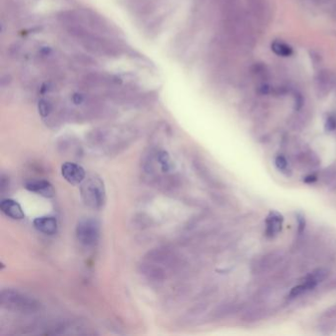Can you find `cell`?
Masks as SVG:
<instances>
[{
    "mask_svg": "<svg viewBox=\"0 0 336 336\" xmlns=\"http://www.w3.org/2000/svg\"><path fill=\"white\" fill-rule=\"evenodd\" d=\"M65 28L86 50L93 54L113 57L121 52V47L110 36L91 32L78 25H69Z\"/></svg>",
    "mask_w": 336,
    "mask_h": 336,
    "instance_id": "obj_1",
    "label": "cell"
},
{
    "mask_svg": "<svg viewBox=\"0 0 336 336\" xmlns=\"http://www.w3.org/2000/svg\"><path fill=\"white\" fill-rule=\"evenodd\" d=\"M81 196L84 203L92 209H101L105 203V189L101 178L91 174L81 183Z\"/></svg>",
    "mask_w": 336,
    "mask_h": 336,
    "instance_id": "obj_2",
    "label": "cell"
},
{
    "mask_svg": "<svg viewBox=\"0 0 336 336\" xmlns=\"http://www.w3.org/2000/svg\"><path fill=\"white\" fill-rule=\"evenodd\" d=\"M76 236L85 246H94L100 238V224L92 218L81 219L76 226Z\"/></svg>",
    "mask_w": 336,
    "mask_h": 336,
    "instance_id": "obj_3",
    "label": "cell"
},
{
    "mask_svg": "<svg viewBox=\"0 0 336 336\" xmlns=\"http://www.w3.org/2000/svg\"><path fill=\"white\" fill-rule=\"evenodd\" d=\"M1 302L7 308L19 311H33L37 307L34 300L11 290L2 292Z\"/></svg>",
    "mask_w": 336,
    "mask_h": 336,
    "instance_id": "obj_4",
    "label": "cell"
},
{
    "mask_svg": "<svg viewBox=\"0 0 336 336\" xmlns=\"http://www.w3.org/2000/svg\"><path fill=\"white\" fill-rule=\"evenodd\" d=\"M285 259L283 250H273L267 252L253 260L251 263V272L255 275H262L274 270Z\"/></svg>",
    "mask_w": 336,
    "mask_h": 336,
    "instance_id": "obj_5",
    "label": "cell"
},
{
    "mask_svg": "<svg viewBox=\"0 0 336 336\" xmlns=\"http://www.w3.org/2000/svg\"><path fill=\"white\" fill-rule=\"evenodd\" d=\"M61 174L63 178L70 184H81L86 178L85 169L78 164L72 162H65L61 166Z\"/></svg>",
    "mask_w": 336,
    "mask_h": 336,
    "instance_id": "obj_6",
    "label": "cell"
},
{
    "mask_svg": "<svg viewBox=\"0 0 336 336\" xmlns=\"http://www.w3.org/2000/svg\"><path fill=\"white\" fill-rule=\"evenodd\" d=\"M335 84H336V76L328 70H321L316 75L315 88L319 96L327 95L329 91L332 88H334Z\"/></svg>",
    "mask_w": 336,
    "mask_h": 336,
    "instance_id": "obj_7",
    "label": "cell"
},
{
    "mask_svg": "<svg viewBox=\"0 0 336 336\" xmlns=\"http://www.w3.org/2000/svg\"><path fill=\"white\" fill-rule=\"evenodd\" d=\"M25 187L31 191V192H34L38 195H41L43 197H53L55 194V190L53 188V185L47 181V180H43V179H39V180H31L29 182L26 183Z\"/></svg>",
    "mask_w": 336,
    "mask_h": 336,
    "instance_id": "obj_8",
    "label": "cell"
},
{
    "mask_svg": "<svg viewBox=\"0 0 336 336\" xmlns=\"http://www.w3.org/2000/svg\"><path fill=\"white\" fill-rule=\"evenodd\" d=\"M1 211L7 216L14 220H21L25 218V213L21 205L14 199L6 198L0 203Z\"/></svg>",
    "mask_w": 336,
    "mask_h": 336,
    "instance_id": "obj_9",
    "label": "cell"
},
{
    "mask_svg": "<svg viewBox=\"0 0 336 336\" xmlns=\"http://www.w3.org/2000/svg\"><path fill=\"white\" fill-rule=\"evenodd\" d=\"M34 227L45 235H53L57 232V220L52 216L37 217L33 221Z\"/></svg>",
    "mask_w": 336,
    "mask_h": 336,
    "instance_id": "obj_10",
    "label": "cell"
},
{
    "mask_svg": "<svg viewBox=\"0 0 336 336\" xmlns=\"http://www.w3.org/2000/svg\"><path fill=\"white\" fill-rule=\"evenodd\" d=\"M296 161L299 166L309 170L318 168V166L320 165V159L313 151L310 150H305L298 153L296 155Z\"/></svg>",
    "mask_w": 336,
    "mask_h": 336,
    "instance_id": "obj_11",
    "label": "cell"
},
{
    "mask_svg": "<svg viewBox=\"0 0 336 336\" xmlns=\"http://www.w3.org/2000/svg\"><path fill=\"white\" fill-rule=\"evenodd\" d=\"M250 13L258 22H265L268 17L267 0H247Z\"/></svg>",
    "mask_w": 336,
    "mask_h": 336,
    "instance_id": "obj_12",
    "label": "cell"
},
{
    "mask_svg": "<svg viewBox=\"0 0 336 336\" xmlns=\"http://www.w3.org/2000/svg\"><path fill=\"white\" fill-rule=\"evenodd\" d=\"M283 223V217L278 212H270L266 219V234L268 235H276L279 231H281Z\"/></svg>",
    "mask_w": 336,
    "mask_h": 336,
    "instance_id": "obj_13",
    "label": "cell"
},
{
    "mask_svg": "<svg viewBox=\"0 0 336 336\" xmlns=\"http://www.w3.org/2000/svg\"><path fill=\"white\" fill-rule=\"evenodd\" d=\"M267 314V309L264 306L258 305L250 307L242 314V320L245 322H255L263 319Z\"/></svg>",
    "mask_w": 336,
    "mask_h": 336,
    "instance_id": "obj_14",
    "label": "cell"
},
{
    "mask_svg": "<svg viewBox=\"0 0 336 336\" xmlns=\"http://www.w3.org/2000/svg\"><path fill=\"white\" fill-rule=\"evenodd\" d=\"M321 179L324 184L333 190H336V167H329L321 173Z\"/></svg>",
    "mask_w": 336,
    "mask_h": 336,
    "instance_id": "obj_15",
    "label": "cell"
},
{
    "mask_svg": "<svg viewBox=\"0 0 336 336\" xmlns=\"http://www.w3.org/2000/svg\"><path fill=\"white\" fill-rule=\"evenodd\" d=\"M272 50L281 56H290L293 52L291 46H289L288 44H286L285 42L282 41H274L271 45Z\"/></svg>",
    "mask_w": 336,
    "mask_h": 336,
    "instance_id": "obj_16",
    "label": "cell"
},
{
    "mask_svg": "<svg viewBox=\"0 0 336 336\" xmlns=\"http://www.w3.org/2000/svg\"><path fill=\"white\" fill-rule=\"evenodd\" d=\"M328 275V271L325 268H317L315 270H313L305 279H308L312 282H314L316 285L323 281Z\"/></svg>",
    "mask_w": 336,
    "mask_h": 336,
    "instance_id": "obj_17",
    "label": "cell"
},
{
    "mask_svg": "<svg viewBox=\"0 0 336 336\" xmlns=\"http://www.w3.org/2000/svg\"><path fill=\"white\" fill-rule=\"evenodd\" d=\"M37 107H38V112L39 114L42 116V117H46L48 116L51 111H52V103L46 100V99H41L38 101V104H37Z\"/></svg>",
    "mask_w": 336,
    "mask_h": 336,
    "instance_id": "obj_18",
    "label": "cell"
},
{
    "mask_svg": "<svg viewBox=\"0 0 336 336\" xmlns=\"http://www.w3.org/2000/svg\"><path fill=\"white\" fill-rule=\"evenodd\" d=\"M237 308V304L234 303V302H230V303H226L222 306H220L218 308V310H216V315L217 316H225V315H228L234 311H235Z\"/></svg>",
    "mask_w": 336,
    "mask_h": 336,
    "instance_id": "obj_19",
    "label": "cell"
},
{
    "mask_svg": "<svg viewBox=\"0 0 336 336\" xmlns=\"http://www.w3.org/2000/svg\"><path fill=\"white\" fill-rule=\"evenodd\" d=\"M308 290H309V288L307 287V285H306L305 283L301 284V285H298V286L294 287V288L291 290V292H290V297H291V298H296V297L302 295V293H304V292H306V291H308Z\"/></svg>",
    "mask_w": 336,
    "mask_h": 336,
    "instance_id": "obj_20",
    "label": "cell"
},
{
    "mask_svg": "<svg viewBox=\"0 0 336 336\" xmlns=\"http://www.w3.org/2000/svg\"><path fill=\"white\" fill-rule=\"evenodd\" d=\"M275 165L278 168V169H280L281 171H285L287 169L288 167V163L287 160L285 159V157L283 156H277L275 159Z\"/></svg>",
    "mask_w": 336,
    "mask_h": 336,
    "instance_id": "obj_21",
    "label": "cell"
},
{
    "mask_svg": "<svg viewBox=\"0 0 336 336\" xmlns=\"http://www.w3.org/2000/svg\"><path fill=\"white\" fill-rule=\"evenodd\" d=\"M322 317L325 319H332L336 317V304L333 306H330L329 308H327L323 313H322Z\"/></svg>",
    "mask_w": 336,
    "mask_h": 336,
    "instance_id": "obj_22",
    "label": "cell"
},
{
    "mask_svg": "<svg viewBox=\"0 0 336 336\" xmlns=\"http://www.w3.org/2000/svg\"><path fill=\"white\" fill-rule=\"evenodd\" d=\"M298 233L299 234H302L304 230V227H305V221H304V217L301 214H298Z\"/></svg>",
    "mask_w": 336,
    "mask_h": 336,
    "instance_id": "obj_23",
    "label": "cell"
},
{
    "mask_svg": "<svg viewBox=\"0 0 336 336\" xmlns=\"http://www.w3.org/2000/svg\"><path fill=\"white\" fill-rule=\"evenodd\" d=\"M325 128L328 131H332L336 128V120L333 117H328L325 123Z\"/></svg>",
    "mask_w": 336,
    "mask_h": 336,
    "instance_id": "obj_24",
    "label": "cell"
},
{
    "mask_svg": "<svg viewBox=\"0 0 336 336\" xmlns=\"http://www.w3.org/2000/svg\"><path fill=\"white\" fill-rule=\"evenodd\" d=\"M311 1H313V2H320V1H322V0H311Z\"/></svg>",
    "mask_w": 336,
    "mask_h": 336,
    "instance_id": "obj_25",
    "label": "cell"
},
{
    "mask_svg": "<svg viewBox=\"0 0 336 336\" xmlns=\"http://www.w3.org/2000/svg\"><path fill=\"white\" fill-rule=\"evenodd\" d=\"M334 88H335V90H336V84H335V86H334Z\"/></svg>",
    "mask_w": 336,
    "mask_h": 336,
    "instance_id": "obj_26",
    "label": "cell"
}]
</instances>
